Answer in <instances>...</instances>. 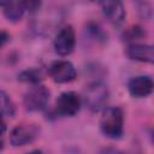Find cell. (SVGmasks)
<instances>
[{"label":"cell","mask_w":154,"mask_h":154,"mask_svg":"<svg viewBox=\"0 0 154 154\" xmlns=\"http://www.w3.org/2000/svg\"><path fill=\"white\" fill-rule=\"evenodd\" d=\"M64 20V11L59 7L48 6L43 8L42 6L31 14L30 18V29L31 31L41 37H48L54 34Z\"/></svg>","instance_id":"cell-1"},{"label":"cell","mask_w":154,"mask_h":154,"mask_svg":"<svg viewBox=\"0 0 154 154\" xmlns=\"http://www.w3.org/2000/svg\"><path fill=\"white\" fill-rule=\"evenodd\" d=\"M100 130L107 138L118 140L124 134V112L118 106L106 107L100 118Z\"/></svg>","instance_id":"cell-2"},{"label":"cell","mask_w":154,"mask_h":154,"mask_svg":"<svg viewBox=\"0 0 154 154\" xmlns=\"http://www.w3.org/2000/svg\"><path fill=\"white\" fill-rule=\"evenodd\" d=\"M83 100L91 112H101L107 107L109 100L108 87L102 81L90 82L83 93Z\"/></svg>","instance_id":"cell-3"},{"label":"cell","mask_w":154,"mask_h":154,"mask_svg":"<svg viewBox=\"0 0 154 154\" xmlns=\"http://www.w3.org/2000/svg\"><path fill=\"white\" fill-rule=\"evenodd\" d=\"M51 97L49 89L43 84L31 85L23 96V105L28 112H38L43 111Z\"/></svg>","instance_id":"cell-4"},{"label":"cell","mask_w":154,"mask_h":154,"mask_svg":"<svg viewBox=\"0 0 154 154\" xmlns=\"http://www.w3.org/2000/svg\"><path fill=\"white\" fill-rule=\"evenodd\" d=\"M82 106L81 96L75 91L61 93L54 106V113L59 117H75L79 112Z\"/></svg>","instance_id":"cell-5"},{"label":"cell","mask_w":154,"mask_h":154,"mask_svg":"<svg viewBox=\"0 0 154 154\" xmlns=\"http://www.w3.org/2000/svg\"><path fill=\"white\" fill-rule=\"evenodd\" d=\"M54 51L60 57H69L76 47V32L72 25L67 24L61 26L53 41Z\"/></svg>","instance_id":"cell-6"},{"label":"cell","mask_w":154,"mask_h":154,"mask_svg":"<svg viewBox=\"0 0 154 154\" xmlns=\"http://www.w3.org/2000/svg\"><path fill=\"white\" fill-rule=\"evenodd\" d=\"M48 75L55 83L65 84L72 82L77 77V71L71 61L59 59L51 63L48 66Z\"/></svg>","instance_id":"cell-7"},{"label":"cell","mask_w":154,"mask_h":154,"mask_svg":"<svg viewBox=\"0 0 154 154\" xmlns=\"http://www.w3.org/2000/svg\"><path fill=\"white\" fill-rule=\"evenodd\" d=\"M40 135L37 124H19L14 126L10 134V143L13 147H23L32 143Z\"/></svg>","instance_id":"cell-8"},{"label":"cell","mask_w":154,"mask_h":154,"mask_svg":"<svg viewBox=\"0 0 154 154\" xmlns=\"http://www.w3.org/2000/svg\"><path fill=\"white\" fill-rule=\"evenodd\" d=\"M154 82L153 78L148 75L134 76L128 81V91L132 97L143 99L149 96L153 93Z\"/></svg>","instance_id":"cell-9"},{"label":"cell","mask_w":154,"mask_h":154,"mask_svg":"<svg viewBox=\"0 0 154 154\" xmlns=\"http://www.w3.org/2000/svg\"><path fill=\"white\" fill-rule=\"evenodd\" d=\"M102 13L105 18L116 28H120L126 19V11L123 2L114 0V1H102L100 2Z\"/></svg>","instance_id":"cell-10"},{"label":"cell","mask_w":154,"mask_h":154,"mask_svg":"<svg viewBox=\"0 0 154 154\" xmlns=\"http://www.w3.org/2000/svg\"><path fill=\"white\" fill-rule=\"evenodd\" d=\"M125 54L129 59L140 61V63H147L153 64L154 61V48L152 45L147 43H129L125 48Z\"/></svg>","instance_id":"cell-11"},{"label":"cell","mask_w":154,"mask_h":154,"mask_svg":"<svg viewBox=\"0 0 154 154\" xmlns=\"http://www.w3.org/2000/svg\"><path fill=\"white\" fill-rule=\"evenodd\" d=\"M0 8L5 18L11 23L19 22L26 12L23 1H0Z\"/></svg>","instance_id":"cell-12"},{"label":"cell","mask_w":154,"mask_h":154,"mask_svg":"<svg viewBox=\"0 0 154 154\" xmlns=\"http://www.w3.org/2000/svg\"><path fill=\"white\" fill-rule=\"evenodd\" d=\"M84 37L95 45H105L107 42V32L96 22H88L85 24Z\"/></svg>","instance_id":"cell-13"},{"label":"cell","mask_w":154,"mask_h":154,"mask_svg":"<svg viewBox=\"0 0 154 154\" xmlns=\"http://www.w3.org/2000/svg\"><path fill=\"white\" fill-rule=\"evenodd\" d=\"M18 79L23 83L30 84V85H35V84H40L41 81L43 79V75L42 71L40 69H25L23 71H20L18 73Z\"/></svg>","instance_id":"cell-14"},{"label":"cell","mask_w":154,"mask_h":154,"mask_svg":"<svg viewBox=\"0 0 154 154\" xmlns=\"http://www.w3.org/2000/svg\"><path fill=\"white\" fill-rule=\"evenodd\" d=\"M0 114L6 118H13L16 116V105L5 90H0Z\"/></svg>","instance_id":"cell-15"},{"label":"cell","mask_w":154,"mask_h":154,"mask_svg":"<svg viewBox=\"0 0 154 154\" xmlns=\"http://www.w3.org/2000/svg\"><path fill=\"white\" fill-rule=\"evenodd\" d=\"M147 36V31L141 26V25H131L128 29L123 31V40L129 42V43H135L138 40H142Z\"/></svg>","instance_id":"cell-16"},{"label":"cell","mask_w":154,"mask_h":154,"mask_svg":"<svg viewBox=\"0 0 154 154\" xmlns=\"http://www.w3.org/2000/svg\"><path fill=\"white\" fill-rule=\"evenodd\" d=\"M136 12L142 20H150L153 17V6L148 1H136Z\"/></svg>","instance_id":"cell-17"},{"label":"cell","mask_w":154,"mask_h":154,"mask_svg":"<svg viewBox=\"0 0 154 154\" xmlns=\"http://www.w3.org/2000/svg\"><path fill=\"white\" fill-rule=\"evenodd\" d=\"M96 154H126V153L114 147H105V148H101Z\"/></svg>","instance_id":"cell-18"},{"label":"cell","mask_w":154,"mask_h":154,"mask_svg":"<svg viewBox=\"0 0 154 154\" xmlns=\"http://www.w3.org/2000/svg\"><path fill=\"white\" fill-rule=\"evenodd\" d=\"M11 36L6 30H0V48H2L8 41H10Z\"/></svg>","instance_id":"cell-19"},{"label":"cell","mask_w":154,"mask_h":154,"mask_svg":"<svg viewBox=\"0 0 154 154\" xmlns=\"http://www.w3.org/2000/svg\"><path fill=\"white\" fill-rule=\"evenodd\" d=\"M6 123H5V120H4V117L0 114V137L6 132Z\"/></svg>","instance_id":"cell-20"},{"label":"cell","mask_w":154,"mask_h":154,"mask_svg":"<svg viewBox=\"0 0 154 154\" xmlns=\"http://www.w3.org/2000/svg\"><path fill=\"white\" fill-rule=\"evenodd\" d=\"M26 154H45V153L41 149H34V150H31V152H29Z\"/></svg>","instance_id":"cell-21"}]
</instances>
